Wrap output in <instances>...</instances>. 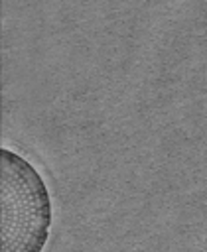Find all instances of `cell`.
<instances>
[{
  "mask_svg": "<svg viewBox=\"0 0 207 252\" xmlns=\"http://www.w3.org/2000/svg\"><path fill=\"white\" fill-rule=\"evenodd\" d=\"M2 161V250L43 252L53 222L49 189L32 161L0 148Z\"/></svg>",
  "mask_w": 207,
  "mask_h": 252,
  "instance_id": "obj_1",
  "label": "cell"
}]
</instances>
